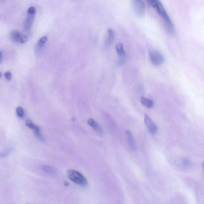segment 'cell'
Segmentation results:
<instances>
[{"label": "cell", "mask_w": 204, "mask_h": 204, "mask_svg": "<svg viewBox=\"0 0 204 204\" xmlns=\"http://www.w3.org/2000/svg\"><path fill=\"white\" fill-rule=\"evenodd\" d=\"M148 2L164 20L169 32L173 33L174 32V25L161 2L158 0H150Z\"/></svg>", "instance_id": "obj_1"}, {"label": "cell", "mask_w": 204, "mask_h": 204, "mask_svg": "<svg viewBox=\"0 0 204 204\" xmlns=\"http://www.w3.org/2000/svg\"><path fill=\"white\" fill-rule=\"evenodd\" d=\"M67 176L70 180L79 186L85 187L88 185V181L84 176L79 171L74 170L67 171Z\"/></svg>", "instance_id": "obj_2"}, {"label": "cell", "mask_w": 204, "mask_h": 204, "mask_svg": "<svg viewBox=\"0 0 204 204\" xmlns=\"http://www.w3.org/2000/svg\"><path fill=\"white\" fill-rule=\"evenodd\" d=\"M36 13L35 7L33 6L30 7L27 10V17L24 23V30L26 33H30Z\"/></svg>", "instance_id": "obj_3"}, {"label": "cell", "mask_w": 204, "mask_h": 204, "mask_svg": "<svg viewBox=\"0 0 204 204\" xmlns=\"http://www.w3.org/2000/svg\"><path fill=\"white\" fill-rule=\"evenodd\" d=\"M132 8L134 12L138 17H142L145 11V5L143 1L135 0L132 1Z\"/></svg>", "instance_id": "obj_4"}, {"label": "cell", "mask_w": 204, "mask_h": 204, "mask_svg": "<svg viewBox=\"0 0 204 204\" xmlns=\"http://www.w3.org/2000/svg\"><path fill=\"white\" fill-rule=\"evenodd\" d=\"M150 58L151 63L155 66H159L163 63L164 58L163 55L158 51H154L150 54Z\"/></svg>", "instance_id": "obj_5"}, {"label": "cell", "mask_w": 204, "mask_h": 204, "mask_svg": "<svg viewBox=\"0 0 204 204\" xmlns=\"http://www.w3.org/2000/svg\"><path fill=\"white\" fill-rule=\"evenodd\" d=\"M10 38L13 42L18 43H25L28 39V36L26 35L22 34L19 32L17 30H13L10 34Z\"/></svg>", "instance_id": "obj_6"}, {"label": "cell", "mask_w": 204, "mask_h": 204, "mask_svg": "<svg viewBox=\"0 0 204 204\" xmlns=\"http://www.w3.org/2000/svg\"><path fill=\"white\" fill-rule=\"evenodd\" d=\"M25 125L28 127L33 130L34 131L35 135L37 137L38 139L41 142H44L45 138L41 132L40 128L38 126L35 125L31 120H29V119L26 121Z\"/></svg>", "instance_id": "obj_7"}, {"label": "cell", "mask_w": 204, "mask_h": 204, "mask_svg": "<svg viewBox=\"0 0 204 204\" xmlns=\"http://www.w3.org/2000/svg\"><path fill=\"white\" fill-rule=\"evenodd\" d=\"M116 52L119 56L118 64L120 65H123L126 62L127 56L123 44L121 43H118L116 46Z\"/></svg>", "instance_id": "obj_8"}, {"label": "cell", "mask_w": 204, "mask_h": 204, "mask_svg": "<svg viewBox=\"0 0 204 204\" xmlns=\"http://www.w3.org/2000/svg\"><path fill=\"white\" fill-rule=\"evenodd\" d=\"M144 122L150 133L151 135H155L158 130V127L146 114L144 115Z\"/></svg>", "instance_id": "obj_9"}, {"label": "cell", "mask_w": 204, "mask_h": 204, "mask_svg": "<svg viewBox=\"0 0 204 204\" xmlns=\"http://www.w3.org/2000/svg\"><path fill=\"white\" fill-rule=\"evenodd\" d=\"M48 37L47 36H43L40 38L38 41L35 47V53L36 55L40 54L43 50L44 45L47 41Z\"/></svg>", "instance_id": "obj_10"}, {"label": "cell", "mask_w": 204, "mask_h": 204, "mask_svg": "<svg viewBox=\"0 0 204 204\" xmlns=\"http://www.w3.org/2000/svg\"><path fill=\"white\" fill-rule=\"evenodd\" d=\"M126 133L130 148L132 151H135L136 149V144L133 135L130 131L129 130L126 131Z\"/></svg>", "instance_id": "obj_11"}, {"label": "cell", "mask_w": 204, "mask_h": 204, "mask_svg": "<svg viewBox=\"0 0 204 204\" xmlns=\"http://www.w3.org/2000/svg\"><path fill=\"white\" fill-rule=\"evenodd\" d=\"M87 123L98 134L101 135L103 133V130L101 127L94 119H92V118H89L87 120Z\"/></svg>", "instance_id": "obj_12"}, {"label": "cell", "mask_w": 204, "mask_h": 204, "mask_svg": "<svg viewBox=\"0 0 204 204\" xmlns=\"http://www.w3.org/2000/svg\"><path fill=\"white\" fill-rule=\"evenodd\" d=\"M41 169L44 172L48 173V174L51 175H55L57 174L56 169L52 166L49 165H43L41 166Z\"/></svg>", "instance_id": "obj_13"}, {"label": "cell", "mask_w": 204, "mask_h": 204, "mask_svg": "<svg viewBox=\"0 0 204 204\" xmlns=\"http://www.w3.org/2000/svg\"><path fill=\"white\" fill-rule=\"evenodd\" d=\"M141 102L142 105L150 109L154 106V103L152 100L142 97H141Z\"/></svg>", "instance_id": "obj_14"}, {"label": "cell", "mask_w": 204, "mask_h": 204, "mask_svg": "<svg viewBox=\"0 0 204 204\" xmlns=\"http://www.w3.org/2000/svg\"><path fill=\"white\" fill-rule=\"evenodd\" d=\"M115 34V32L112 29L109 28L108 30L107 43L108 44H111L114 40Z\"/></svg>", "instance_id": "obj_15"}, {"label": "cell", "mask_w": 204, "mask_h": 204, "mask_svg": "<svg viewBox=\"0 0 204 204\" xmlns=\"http://www.w3.org/2000/svg\"><path fill=\"white\" fill-rule=\"evenodd\" d=\"M16 113L19 118H22L24 116V109L21 107H18L16 109Z\"/></svg>", "instance_id": "obj_16"}, {"label": "cell", "mask_w": 204, "mask_h": 204, "mask_svg": "<svg viewBox=\"0 0 204 204\" xmlns=\"http://www.w3.org/2000/svg\"><path fill=\"white\" fill-rule=\"evenodd\" d=\"M4 76L8 81L11 80L12 78L11 73L10 71H7L4 74Z\"/></svg>", "instance_id": "obj_17"}, {"label": "cell", "mask_w": 204, "mask_h": 204, "mask_svg": "<svg viewBox=\"0 0 204 204\" xmlns=\"http://www.w3.org/2000/svg\"><path fill=\"white\" fill-rule=\"evenodd\" d=\"M11 148H8L7 149L5 150V151H3L2 153H1V157H5L6 156H7L8 155V154H9L10 152L11 151Z\"/></svg>", "instance_id": "obj_18"}, {"label": "cell", "mask_w": 204, "mask_h": 204, "mask_svg": "<svg viewBox=\"0 0 204 204\" xmlns=\"http://www.w3.org/2000/svg\"><path fill=\"white\" fill-rule=\"evenodd\" d=\"M3 54L2 53V52H1V58H0V62H1V63H2V61H3Z\"/></svg>", "instance_id": "obj_19"}, {"label": "cell", "mask_w": 204, "mask_h": 204, "mask_svg": "<svg viewBox=\"0 0 204 204\" xmlns=\"http://www.w3.org/2000/svg\"><path fill=\"white\" fill-rule=\"evenodd\" d=\"M64 186H69V183L68 182L65 181L64 182Z\"/></svg>", "instance_id": "obj_20"}, {"label": "cell", "mask_w": 204, "mask_h": 204, "mask_svg": "<svg viewBox=\"0 0 204 204\" xmlns=\"http://www.w3.org/2000/svg\"><path fill=\"white\" fill-rule=\"evenodd\" d=\"M202 166H203V169H204V163L203 164V165H202Z\"/></svg>", "instance_id": "obj_21"}]
</instances>
